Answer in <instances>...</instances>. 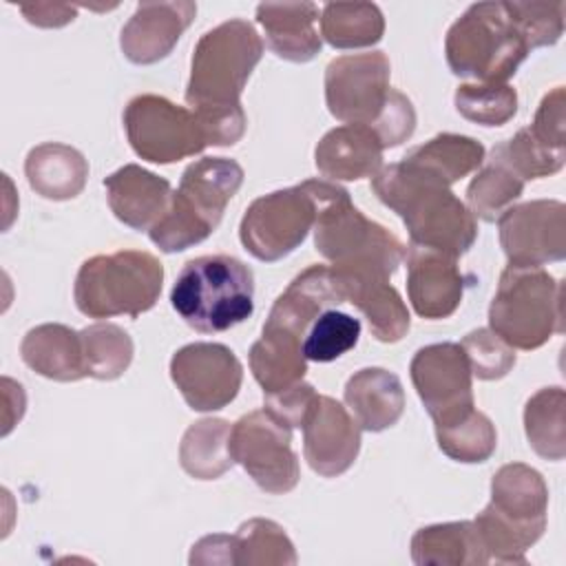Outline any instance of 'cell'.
<instances>
[{
    "label": "cell",
    "instance_id": "obj_1",
    "mask_svg": "<svg viewBox=\"0 0 566 566\" xmlns=\"http://www.w3.org/2000/svg\"><path fill=\"white\" fill-rule=\"evenodd\" d=\"M261 55V35L241 18L217 24L195 44L184 97L210 146H232L243 137L248 117L241 93Z\"/></svg>",
    "mask_w": 566,
    "mask_h": 566
},
{
    "label": "cell",
    "instance_id": "obj_2",
    "mask_svg": "<svg viewBox=\"0 0 566 566\" xmlns=\"http://www.w3.org/2000/svg\"><path fill=\"white\" fill-rule=\"evenodd\" d=\"M371 190L402 219L413 245L458 259L478 237L475 217L451 186L405 159L380 168L371 177Z\"/></svg>",
    "mask_w": 566,
    "mask_h": 566
},
{
    "label": "cell",
    "instance_id": "obj_3",
    "mask_svg": "<svg viewBox=\"0 0 566 566\" xmlns=\"http://www.w3.org/2000/svg\"><path fill=\"white\" fill-rule=\"evenodd\" d=\"M314 248L334 272H378L391 279L405 259L402 241L385 226L367 219L349 199V192L318 179V212L314 221Z\"/></svg>",
    "mask_w": 566,
    "mask_h": 566
},
{
    "label": "cell",
    "instance_id": "obj_4",
    "mask_svg": "<svg viewBox=\"0 0 566 566\" xmlns=\"http://www.w3.org/2000/svg\"><path fill=\"white\" fill-rule=\"evenodd\" d=\"M548 486L539 471L511 462L491 480V502L473 520L489 557L524 564V553L544 535Z\"/></svg>",
    "mask_w": 566,
    "mask_h": 566
},
{
    "label": "cell",
    "instance_id": "obj_5",
    "mask_svg": "<svg viewBox=\"0 0 566 566\" xmlns=\"http://www.w3.org/2000/svg\"><path fill=\"white\" fill-rule=\"evenodd\" d=\"M172 310L201 334L226 332L254 312V274L237 256L190 259L170 290Z\"/></svg>",
    "mask_w": 566,
    "mask_h": 566
},
{
    "label": "cell",
    "instance_id": "obj_6",
    "mask_svg": "<svg viewBox=\"0 0 566 566\" xmlns=\"http://www.w3.org/2000/svg\"><path fill=\"white\" fill-rule=\"evenodd\" d=\"M243 184V168L228 157H201L184 172L168 212L148 230L161 252H181L206 241Z\"/></svg>",
    "mask_w": 566,
    "mask_h": 566
},
{
    "label": "cell",
    "instance_id": "obj_7",
    "mask_svg": "<svg viewBox=\"0 0 566 566\" xmlns=\"http://www.w3.org/2000/svg\"><path fill=\"white\" fill-rule=\"evenodd\" d=\"M531 46L520 31L511 2L471 4L447 31L444 55L451 73L478 84H506Z\"/></svg>",
    "mask_w": 566,
    "mask_h": 566
},
{
    "label": "cell",
    "instance_id": "obj_8",
    "mask_svg": "<svg viewBox=\"0 0 566 566\" xmlns=\"http://www.w3.org/2000/svg\"><path fill=\"white\" fill-rule=\"evenodd\" d=\"M164 283L161 261L146 250H117L86 259L75 276V307L88 318L126 314L137 318L148 312Z\"/></svg>",
    "mask_w": 566,
    "mask_h": 566
},
{
    "label": "cell",
    "instance_id": "obj_9",
    "mask_svg": "<svg viewBox=\"0 0 566 566\" xmlns=\"http://www.w3.org/2000/svg\"><path fill=\"white\" fill-rule=\"evenodd\" d=\"M564 283L544 268L506 265L489 305V329L513 349H537L564 332Z\"/></svg>",
    "mask_w": 566,
    "mask_h": 566
},
{
    "label": "cell",
    "instance_id": "obj_10",
    "mask_svg": "<svg viewBox=\"0 0 566 566\" xmlns=\"http://www.w3.org/2000/svg\"><path fill=\"white\" fill-rule=\"evenodd\" d=\"M316 212L318 179H305L254 199L239 223V239L254 259L274 263L305 241Z\"/></svg>",
    "mask_w": 566,
    "mask_h": 566
},
{
    "label": "cell",
    "instance_id": "obj_11",
    "mask_svg": "<svg viewBox=\"0 0 566 566\" xmlns=\"http://www.w3.org/2000/svg\"><path fill=\"white\" fill-rule=\"evenodd\" d=\"M122 122L135 155L153 164H175L210 146L190 108L155 93L135 95L126 104Z\"/></svg>",
    "mask_w": 566,
    "mask_h": 566
},
{
    "label": "cell",
    "instance_id": "obj_12",
    "mask_svg": "<svg viewBox=\"0 0 566 566\" xmlns=\"http://www.w3.org/2000/svg\"><path fill=\"white\" fill-rule=\"evenodd\" d=\"M230 455L265 493H290L301 480L298 458L292 449V427L265 407L241 416L232 424Z\"/></svg>",
    "mask_w": 566,
    "mask_h": 566
},
{
    "label": "cell",
    "instance_id": "obj_13",
    "mask_svg": "<svg viewBox=\"0 0 566 566\" xmlns=\"http://www.w3.org/2000/svg\"><path fill=\"white\" fill-rule=\"evenodd\" d=\"M389 77L391 64L382 51L334 57L325 69L327 111L338 122L374 128L396 93Z\"/></svg>",
    "mask_w": 566,
    "mask_h": 566
},
{
    "label": "cell",
    "instance_id": "obj_14",
    "mask_svg": "<svg viewBox=\"0 0 566 566\" xmlns=\"http://www.w3.org/2000/svg\"><path fill=\"white\" fill-rule=\"evenodd\" d=\"M409 376L433 427L458 422L475 409L473 374L460 343L420 347L411 358Z\"/></svg>",
    "mask_w": 566,
    "mask_h": 566
},
{
    "label": "cell",
    "instance_id": "obj_15",
    "mask_svg": "<svg viewBox=\"0 0 566 566\" xmlns=\"http://www.w3.org/2000/svg\"><path fill=\"white\" fill-rule=\"evenodd\" d=\"M170 378L192 411H219L237 398L243 365L221 343H190L172 354Z\"/></svg>",
    "mask_w": 566,
    "mask_h": 566
},
{
    "label": "cell",
    "instance_id": "obj_16",
    "mask_svg": "<svg viewBox=\"0 0 566 566\" xmlns=\"http://www.w3.org/2000/svg\"><path fill=\"white\" fill-rule=\"evenodd\" d=\"M497 230L509 265L542 268L566 256V206L557 199L511 206L497 219Z\"/></svg>",
    "mask_w": 566,
    "mask_h": 566
},
{
    "label": "cell",
    "instance_id": "obj_17",
    "mask_svg": "<svg viewBox=\"0 0 566 566\" xmlns=\"http://www.w3.org/2000/svg\"><path fill=\"white\" fill-rule=\"evenodd\" d=\"M303 455L310 469L323 478L345 473L360 451V427L332 396H321L303 422Z\"/></svg>",
    "mask_w": 566,
    "mask_h": 566
},
{
    "label": "cell",
    "instance_id": "obj_18",
    "mask_svg": "<svg viewBox=\"0 0 566 566\" xmlns=\"http://www.w3.org/2000/svg\"><path fill=\"white\" fill-rule=\"evenodd\" d=\"M467 279L458 259L431 248H407V294L418 316L449 318L462 303Z\"/></svg>",
    "mask_w": 566,
    "mask_h": 566
},
{
    "label": "cell",
    "instance_id": "obj_19",
    "mask_svg": "<svg viewBox=\"0 0 566 566\" xmlns=\"http://www.w3.org/2000/svg\"><path fill=\"white\" fill-rule=\"evenodd\" d=\"M195 15L197 4L188 0L139 2L119 35L124 57L133 64H155L164 60L175 49Z\"/></svg>",
    "mask_w": 566,
    "mask_h": 566
},
{
    "label": "cell",
    "instance_id": "obj_20",
    "mask_svg": "<svg viewBox=\"0 0 566 566\" xmlns=\"http://www.w3.org/2000/svg\"><path fill=\"white\" fill-rule=\"evenodd\" d=\"M329 272L343 298L365 314L376 340L398 343L409 332V310L389 283V276L376 272H334L332 268Z\"/></svg>",
    "mask_w": 566,
    "mask_h": 566
},
{
    "label": "cell",
    "instance_id": "obj_21",
    "mask_svg": "<svg viewBox=\"0 0 566 566\" xmlns=\"http://www.w3.org/2000/svg\"><path fill=\"white\" fill-rule=\"evenodd\" d=\"M111 212L133 230H150L170 208V181L137 166L126 164L104 179Z\"/></svg>",
    "mask_w": 566,
    "mask_h": 566
},
{
    "label": "cell",
    "instance_id": "obj_22",
    "mask_svg": "<svg viewBox=\"0 0 566 566\" xmlns=\"http://www.w3.org/2000/svg\"><path fill=\"white\" fill-rule=\"evenodd\" d=\"M382 144L363 124H343L327 130L314 148L318 172L334 181H358L382 168Z\"/></svg>",
    "mask_w": 566,
    "mask_h": 566
},
{
    "label": "cell",
    "instance_id": "obj_23",
    "mask_svg": "<svg viewBox=\"0 0 566 566\" xmlns=\"http://www.w3.org/2000/svg\"><path fill=\"white\" fill-rule=\"evenodd\" d=\"M345 405L360 429L378 433L394 427L405 411L400 378L385 367H363L345 382Z\"/></svg>",
    "mask_w": 566,
    "mask_h": 566
},
{
    "label": "cell",
    "instance_id": "obj_24",
    "mask_svg": "<svg viewBox=\"0 0 566 566\" xmlns=\"http://www.w3.org/2000/svg\"><path fill=\"white\" fill-rule=\"evenodd\" d=\"M318 7L314 2H263L256 7V22L265 31L268 46L287 62H310L321 53L316 31Z\"/></svg>",
    "mask_w": 566,
    "mask_h": 566
},
{
    "label": "cell",
    "instance_id": "obj_25",
    "mask_svg": "<svg viewBox=\"0 0 566 566\" xmlns=\"http://www.w3.org/2000/svg\"><path fill=\"white\" fill-rule=\"evenodd\" d=\"M20 356L29 369L49 380L75 382L88 376L82 336L62 323L31 327L20 343Z\"/></svg>",
    "mask_w": 566,
    "mask_h": 566
},
{
    "label": "cell",
    "instance_id": "obj_26",
    "mask_svg": "<svg viewBox=\"0 0 566 566\" xmlns=\"http://www.w3.org/2000/svg\"><path fill=\"white\" fill-rule=\"evenodd\" d=\"M24 175L31 190H35L40 197L66 201L84 190L88 161L69 144L44 142L29 150L24 159Z\"/></svg>",
    "mask_w": 566,
    "mask_h": 566
},
{
    "label": "cell",
    "instance_id": "obj_27",
    "mask_svg": "<svg viewBox=\"0 0 566 566\" xmlns=\"http://www.w3.org/2000/svg\"><path fill=\"white\" fill-rule=\"evenodd\" d=\"M248 363L263 394L283 391L301 382L307 371L303 338L263 323L261 338L252 343Z\"/></svg>",
    "mask_w": 566,
    "mask_h": 566
},
{
    "label": "cell",
    "instance_id": "obj_28",
    "mask_svg": "<svg viewBox=\"0 0 566 566\" xmlns=\"http://www.w3.org/2000/svg\"><path fill=\"white\" fill-rule=\"evenodd\" d=\"M411 559L418 566H482L491 557L473 522L422 526L411 537Z\"/></svg>",
    "mask_w": 566,
    "mask_h": 566
},
{
    "label": "cell",
    "instance_id": "obj_29",
    "mask_svg": "<svg viewBox=\"0 0 566 566\" xmlns=\"http://www.w3.org/2000/svg\"><path fill=\"white\" fill-rule=\"evenodd\" d=\"M402 159L442 184L453 186L484 164V146L469 135L440 133L411 148Z\"/></svg>",
    "mask_w": 566,
    "mask_h": 566
},
{
    "label": "cell",
    "instance_id": "obj_30",
    "mask_svg": "<svg viewBox=\"0 0 566 566\" xmlns=\"http://www.w3.org/2000/svg\"><path fill=\"white\" fill-rule=\"evenodd\" d=\"M230 422L223 418H201L192 422L179 444V464L195 480H217L232 464Z\"/></svg>",
    "mask_w": 566,
    "mask_h": 566
},
{
    "label": "cell",
    "instance_id": "obj_31",
    "mask_svg": "<svg viewBox=\"0 0 566 566\" xmlns=\"http://www.w3.org/2000/svg\"><path fill=\"white\" fill-rule=\"evenodd\" d=\"M524 431L531 449L559 462L566 455V394L562 387H544L524 405Z\"/></svg>",
    "mask_w": 566,
    "mask_h": 566
},
{
    "label": "cell",
    "instance_id": "obj_32",
    "mask_svg": "<svg viewBox=\"0 0 566 566\" xmlns=\"http://www.w3.org/2000/svg\"><path fill=\"white\" fill-rule=\"evenodd\" d=\"M321 38L334 49H363L382 40L385 18L371 2H327L321 9Z\"/></svg>",
    "mask_w": 566,
    "mask_h": 566
},
{
    "label": "cell",
    "instance_id": "obj_33",
    "mask_svg": "<svg viewBox=\"0 0 566 566\" xmlns=\"http://www.w3.org/2000/svg\"><path fill=\"white\" fill-rule=\"evenodd\" d=\"M524 179L491 153L467 188V208L482 221H497L524 192Z\"/></svg>",
    "mask_w": 566,
    "mask_h": 566
},
{
    "label": "cell",
    "instance_id": "obj_34",
    "mask_svg": "<svg viewBox=\"0 0 566 566\" xmlns=\"http://www.w3.org/2000/svg\"><path fill=\"white\" fill-rule=\"evenodd\" d=\"M232 559L241 566H292L296 551L283 526L265 517H252L232 533Z\"/></svg>",
    "mask_w": 566,
    "mask_h": 566
},
{
    "label": "cell",
    "instance_id": "obj_35",
    "mask_svg": "<svg viewBox=\"0 0 566 566\" xmlns=\"http://www.w3.org/2000/svg\"><path fill=\"white\" fill-rule=\"evenodd\" d=\"M86 374L95 380H115L133 363V338L115 323H93L80 332Z\"/></svg>",
    "mask_w": 566,
    "mask_h": 566
},
{
    "label": "cell",
    "instance_id": "obj_36",
    "mask_svg": "<svg viewBox=\"0 0 566 566\" xmlns=\"http://www.w3.org/2000/svg\"><path fill=\"white\" fill-rule=\"evenodd\" d=\"M436 440L444 455L455 462H486L497 447V431L491 418L478 409L469 411L458 422L436 427Z\"/></svg>",
    "mask_w": 566,
    "mask_h": 566
},
{
    "label": "cell",
    "instance_id": "obj_37",
    "mask_svg": "<svg viewBox=\"0 0 566 566\" xmlns=\"http://www.w3.org/2000/svg\"><path fill=\"white\" fill-rule=\"evenodd\" d=\"M358 338L360 321L345 312L327 307L310 325L303 340V354L307 360L314 363H332L354 349Z\"/></svg>",
    "mask_w": 566,
    "mask_h": 566
},
{
    "label": "cell",
    "instance_id": "obj_38",
    "mask_svg": "<svg viewBox=\"0 0 566 566\" xmlns=\"http://www.w3.org/2000/svg\"><path fill=\"white\" fill-rule=\"evenodd\" d=\"M455 111L480 126H502L517 113V91L509 84H460Z\"/></svg>",
    "mask_w": 566,
    "mask_h": 566
},
{
    "label": "cell",
    "instance_id": "obj_39",
    "mask_svg": "<svg viewBox=\"0 0 566 566\" xmlns=\"http://www.w3.org/2000/svg\"><path fill=\"white\" fill-rule=\"evenodd\" d=\"M504 164H509L524 181L551 177L562 170L566 161V150H557L539 142L528 126L520 128L511 139L500 142L491 150Z\"/></svg>",
    "mask_w": 566,
    "mask_h": 566
},
{
    "label": "cell",
    "instance_id": "obj_40",
    "mask_svg": "<svg viewBox=\"0 0 566 566\" xmlns=\"http://www.w3.org/2000/svg\"><path fill=\"white\" fill-rule=\"evenodd\" d=\"M471 374L480 380H500L515 365V349L506 345L489 327H478L469 332L460 343Z\"/></svg>",
    "mask_w": 566,
    "mask_h": 566
},
{
    "label": "cell",
    "instance_id": "obj_41",
    "mask_svg": "<svg viewBox=\"0 0 566 566\" xmlns=\"http://www.w3.org/2000/svg\"><path fill=\"white\" fill-rule=\"evenodd\" d=\"M515 22L524 33L531 51L537 46H553L564 33L566 2H511Z\"/></svg>",
    "mask_w": 566,
    "mask_h": 566
},
{
    "label": "cell",
    "instance_id": "obj_42",
    "mask_svg": "<svg viewBox=\"0 0 566 566\" xmlns=\"http://www.w3.org/2000/svg\"><path fill=\"white\" fill-rule=\"evenodd\" d=\"M265 409L272 411L279 420H283L287 427H303L310 411L314 409L318 394L310 382H296L283 391L263 394Z\"/></svg>",
    "mask_w": 566,
    "mask_h": 566
},
{
    "label": "cell",
    "instance_id": "obj_43",
    "mask_svg": "<svg viewBox=\"0 0 566 566\" xmlns=\"http://www.w3.org/2000/svg\"><path fill=\"white\" fill-rule=\"evenodd\" d=\"M531 133L551 148L566 150V124H564V86L548 91L528 126Z\"/></svg>",
    "mask_w": 566,
    "mask_h": 566
},
{
    "label": "cell",
    "instance_id": "obj_44",
    "mask_svg": "<svg viewBox=\"0 0 566 566\" xmlns=\"http://www.w3.org/2000/svg\"><path fill=\"white\" fill-rule=\"evenodd\" d=\"M232 546H234L232 535H223V533L206 535L192 546L188 562L190 564H234Z\"/></svg>",
    "mask_w": 566,
    "mask_h": 566
},
{
    "label": "cell",
    "instance_id": "obj_45",
    "mask_svg": "<svg viewBox=\"0 0 566 566\" xmlns=\"http://www.w3.org/2000/svg\"><path fill=\"white\" fill-rule=\"evenodd\" d=\"M20 11L35 27H62V24H69L75 18V7L53 4V2L20 4Z\"/></svg>",
    "mask_w": 566,
    "mask_h": 566
}]
</instances>
